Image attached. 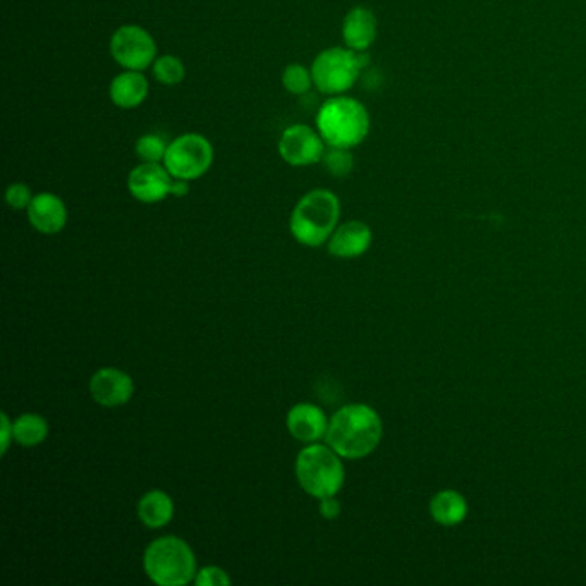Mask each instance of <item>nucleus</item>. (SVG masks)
Instances as JSON below:
<instances>
[{
  "label": "nucleus",
  "instance_id": "obj_24",
  "mask_svg": "<svg viewBox=\"0 0 586 586\" xmlns=\"http://www.w3.org/2000/svg\"><path fill=\"white\" fill-rule=\"evenodd\" d=\"M33 196L35 195L26 183L9 184L6 190V203L13 210H28Z\"/></svg>",
  "mask_w": 586,
  "mask_h": 586
},
{
  "label": "nucleus",
  "instance_id": "obj_25",
  "mask_svg": "<svg viewBox=\"0 0 586 586\" xmlns=\"http://www.w3.org/2000/svg\"><path fill=\"white\" fill-rule=\"evenodd\" d=\"M193 583L196 586H229L231 585V578L219 566H207V568H202L196 573Z\"/></svg>",
  "mask_w": 586,
  "mask_h": 586
},
{
  "label": "nucleus",
  "instance_id": "obj_12",
  "mask_svg": "<svg viewBox=\"0 0 586 586\" xmlns=\"http://www.w3.org/2000/svg\"><path fill=\"white\" fill-rule=\"evenodd\" d=\"M28 220L35 231L45 236H54L68 224V207L61 196L43 191L33 196L28 207Z\"/></svg>",
  "mask_w": 586,
  "mask_h": 586
},
{
  "label": "nucleus",
  "instance_id": "obj_4",
  "mask_svg": "<svg viewBox=\"0 0 586 586\" xmlns=\"http://www.w3.org/2000/svg\"><path fill=\"white\" fill-rule=\"evenodd\" d=\"M143 568L148 578L159 586L190 585L198 573L195 552L179 537L153 540L145 550Z\"/></svg>",
  "mask_w": 586,
  "mask_h": 586
},
{
  "label": "nucleus",
  "instance_id": "obj_27",
  "mask_svg": "<svg viewBox=\"0 0 586 586\" xmlns=\"http://www.w3.org/2000/svg\"><path fill=\"white\" fill-rule=\"evenodd\" d=\"M341 511V502L337 501L336 495H329V497L320 499V514L325 519H337Z\"/></svg>",
  "mask_w": 586,
  "mask_h": 586
},
{
  "label": "nucleus",
  "instance_id": "obj_7",
  "mask_svg": "<svg viewBox=\"0 0 586 586\" xmlns=\"http://www.w3.org/2000/svg\"><path fill=\"white\" fill-rule=\"evenodd\" d=\"M215 150L207 136L184 133L169 141L164 165L174 179L196 181L203 178L214 164Z\"/></svg>",
  "mask_w": 586,
  "mask_h": 586
},
{
  "label": "nucleus",
  "instance_id": "obj_3",
  "mask_svg": "<svg viewBox=\"0 0 586 586\" xmlns=\"http://www.w3.org/2000/svg\"><path fill=\"white\" fill-rule=\"evenodd\" d=\"M341 217V202L334 193L324 188L308 191L296 203L289 229L300 245L318 248L329 241Z\"/></svg>",
  "mask_w": 586,
  "mask_h": 586
},
{
  "label": "nucleus",
  "instance_id": "obj_28",
  "mask_svg": "<svg viewBox=\"0 0 586 586\" xmlns=\"http://www.w3.org/2000/svg\"><path fill=\"white\" fill-rule=\"evenodd\" d=\"M190 183L191 181H186V179H174V181H172L171 196H176V198H184V196L190 193Z\"/></svg>",
  "mask_w": 586,
  "mask_h": 586
},
{
  "label": "nucleus",
  "instance_id": "obj_2",
  "mask_svg": "<svg viewBox=\"0 0 586 586\" xmlns=\"http://www.w3.org/2000/svg\"><path fill=\"white\" fill-rule=\"evenodd\" d=\"M315 126L327 147L355 148L370 131V116L365 105L346 95L329 97L320 105Z\"/></svg>",
  "mask_w": 586,
  "mask_h": 586
},
{
  "label": "nucleus",
  "instance_id": "obj_18",
  "mask_svg": "<svg viewBox=\"0 0 586 586\" xmlns=\"http://www.w3.org/2000/svg\"><path fill=\"white\" fill-rule=\"evenodd\" d=\"M432 518L444 526H454L461 523L468 514V504L464 497L454 490H442L435 495L430 504Z\"/></svg>",
  "mask_w": 586,
  "mask_h": 586
},
{
  "label": "nucleus",
  "instance_id": "obj_15",
  "mask_svg": "<svg viewBox=\"0 0 586 586\" xmlns=\"http://www.w3.org/2000/svg\"><path fill=\"white\" fill-rule=\"evenodd\" d=\"M150 83L143 71H128L117 74L114 80L110 81L109 97L110 102L123 110L136 109L148 98Z\"/></svg>",
  "mask_w": 586,
  "mask_h": 586
},
{
  "label": "nucleus",
  "instance_id": "obj_1",
  "mask_svg": "<svg viewBox=\"0 0 586 586\" xmlns=\"http://www.w3.org/2000/svg\"><path fill=\"white\" fill-rule=\"evenodd\" d=\"M382 434L384 427L375 409L367 404H348L330 418L325 444L341 458H367L379 447Z\"/></svg>",
  "mask_w": 586,
  "mask_h": 586
},
{
  "label": "nucleus",
  "instance_id": "obj_20",
  "mask_svg": "<svg viewBox=\"0 0 586 586\" xmlns=\"http://www.w3.org/2000/svg\"><path fill=\"white\" fill-rule=\"evenodd\" d=\"M152 73L153 78L159 81L160 85L178 86L186 78V66L178 55H159L152 64Z\"/></svg>",
  "mask_w": 586,
  "mask_h": 586
},
{
  "label": "nucleus",
  "instance_id": "obj_8",
  "mask_svg": "<svg viewBox=\"0 0 586 586\" xmlns=\"http://www.w3.org/2000/svg\"><path fill=\"white\" fill-rule=\"evenodd\" d=\"M109 49L112 59L128 71H147L159 57L155 38L140 25L119 26L110 37Z\"/></svg>",
  "mask_w": 586,
  "mask_h": 586
},
{
  "label": "nucleus",
  "instance_id": "obj_16",
  "mask_svg": "<svg viewBox=\"0 0 586 586\" xmlns=\"http://www.w3.org/2000/svg\"><path fill=\"white\" fill-rule=\"evenodd\" d=\"M375 37H377V19L370 9L355 7L346 14L342 23V40L348 49L365 52L375 42Z\"/></svg>",
  "mask_w": 586,
  "mask_h": 586
},
{
  "label": "nucleus",
  "instance_id": "obj_10",
  "mask_svg": "<svg viewBox=\"0 0 586 586\" xmlns=\"http://www.w3.org/2000/svg\"><path fill=\"white\" fill-rule=\"evenodd\" d=\"M171 172L164 164L141 162L128 176V191L141 203H159L171 196Z\"/></svg>",
  "mask_w": 586,
  "mask_h": 586
},
{
  "label": "nucleus",
  "instance_id": "obj_26",
  "mask_svg": "<svg viewBox=\"0 0 586 586\" xmlns=\"http://www.w3.org/2000/svg\"><path fill=\"white\" fill-rule=\"evenodd\" d=\"M0 422H2V430H0V442H2V456H6L7 451H9V446H11V442L14 440V422L9 420V416L6 413H2L0 416Z\"/></svg>",
  "mask_w": 586,
  "mask_h": 586
},
{
  "label": "nucleus",
  "instance_id": "obj_5",
  "mask_svg": "<svg viewBox=\"0 0 586 586\" xmlns=\"http://www.w3.org/2000/svg\"><path fill=\"white\" fill-rule=\"evenodd\" d=\"M296 478L301 489L315 499L339 494L346 480V470L341 456L332 447L308 444L296 458Z\"/></svg>",
  "mask_w": 586,
  "mask_h": 586
},
{
  "label": "nucleus",
  "instance_id": "obj_21",
  "mask_svg": "<svg viewBox=\"0 0 586 586\" xmlns=\"http://www.w3.org/2000/svg\"><path fill=\"white\" fill-rule=\"evenodd\" d=\"M281 80L284 90L291 95H296V97H303L312 90V86H315L312 69L298 64V62H293L284 68Z\"/></svg>",
  "mask_w": 586,
  "mask_h": 586
},
{
  "label": "nucleus",
  "instance_id": "obj_14",
  "mask_svg": "<svg viewBox=\"0 0 586 586\" xmlns=\"http://www.w3.org/2000/svg\"><path fill=\"white\" fill-rule=\"evenodd\" d=\"M372 229L360 220H349L337 226L329 241V253L336 258H358L372 245Z\"/></svg>",
  "mask_w": 586,
  "mask_h": 586
},
{
  "label": "nucleus",
  "instance_id": "obj_13",
  "mask_svg": "<svg viewBox=\"0 0 586 586\" xmlns=\"http://www.w3.org/2000/svg\"><path fill=\"white\" fill-rule=\"evenodd\" d=\"M329 422L324 411L312 403L294 404L286 418L289 434L305 444H315L318 440L325 439Z\"/></svg>",
  "mask_w": 586,
  "mask_h": 586
},
{
  "label": "nucleus",
  "instance_id": "obj_17",
  "mask_svg": "<svg viewBox=\"0 0 586 586\" xmlns=\"http://www.w3.org/2000/svg\"><path fill=\"white\" fill-rule=\"evenodd\" d=\"M136 511H138V518L143 525L157 530V528H164L171 523L172 516H174V502H172L171 495L165 494L164 490H150L141 497Z\"/></svg>",
  "mask_w": 586,
  "mask_h": 586
},
{
  "label": "nucleus",
  "instance_id": "obj_6",
  "mask_svg": "<svg viewBox=\"0 0 586 586\" xmlns=\"http://www.w3.org/2000/svg\"><path fill=\"white\" fill-rule=\"evenodd\" d=\"M368 66V55L348 47H330L313 59V83L318 92L336 97L353 88L360 73Z\"/></svg>",
  "mask_w": 586,
  "mask_h": 586
},
{
  "label": "nucleus",
  "instance_id": "obj_23",
  "mask_svg": "<svg viewBox=\"0 0 586 586\" xmlns=\"http://www.w3.org/2000/svg\"><path fill=\"white\" fill-rule=\"evenodd\" d=\"M325 171L334 178H346L355 167V157L349 148L327 147L322 162Z\"/></svg>",
  "mask_w": 586,
  "mask_h": 586
},
{
  "label": "nucleus",
  "instance_id": "obj_19",
  "mask_svg": "<svg viewBox=\"0 0 586 586\" xmlns=\"http://www.w3.org/2000/svg\"><path fill=\"white\" fill-rule=\"evenodd\" d=\"M49 435V423L43 416L25 413L14 420V442L19 446H40Z\"/></svg>",
  "mask_w": 586,
  "mask_h": 586
},
{
  "label": "nucleus",
  "instance_id": "obj_22",
  "mask_svg": "<svg viewBox=\"0 0 586 586\" xmlns=\"http://www.w3.org/2000/svg\"><path fill=\"white\" fill-rule=\"evenodd\" d=\"M167 147H169V141H165L164 136L159 135V133H147V135L140 136L136 141V157L141 162L164 164Z\"/></svg>",
  "mask_w": 586,
  "mask_h": 586
},
{
  "label": "nucleus",
  "instance_id": "obj_11",
  "mask_svg": "<svg viewBox=\"0 0 586 586\" xmlns=\"http://www.w3.org/2000/svg\"><path fill=\"white\" fill-rule=\"evenodd\" d=\"M93 401L104 408H117L131 401L135 394V382L119 368L105 367L93 373L90 379Z\"/></svg>",
  "mask_w": 586,
  "mask_h": 586
},
{
  "label": "nucleus",
  "instance_id": "obj_9",
  "mask_svg": "<svg viewBox=\"0 0 586 586\" xmlns=\"http://www.w3.org/2000/svg\"><path fill=\"white\" fill-rule=\"evenodd\" d=\"M277 150L291 167H310L322 162L327 145L317 128L298 123L282 131Z\"/></svg>",
  "mask_w": 586,
  "mask_h": 586
}]
</instances>
